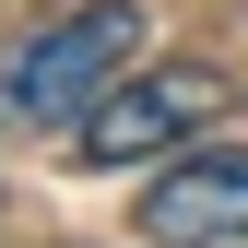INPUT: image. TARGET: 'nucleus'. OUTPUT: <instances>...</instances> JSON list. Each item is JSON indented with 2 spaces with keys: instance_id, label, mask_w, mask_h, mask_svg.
<instances>
[{
  "instance_id": "obj_2",
  "label": "nucleus",
  "mask_w": 248,
  "mask_h": 248,
  "mask_svg": "<svg viewBox=\"0 0 248 248\" xmlns=\"http://www.w3.org/2000/svg\"><path fill=\"white\" fill-rule=\"evenodd\" d=\"M201 118H213V71L166 59V71H142V83L118 71L107 95L83 107V130H71V142H83V166H154V154H177Z\"/></svg>"
},
{
  "instance_id": "obj_1",
  "label": "nucleus",
  "mask_w": 248,
  "mask_h": 248,
  "mask_svg": "<svg viewBox=\"0 0 248 248\" xmlns=\"http://www.w3.org/2000/svg\"><path fill=\"white\" fill-rule=\"evenodd\" d=\"M130 47H142V0H83V12L36 24V36L0 59V107L24 130H83V107L130 71Z\"/></svg>"
},
{
  "instance_id": "obj_3",
  "label": "nucleus",
  "mask_w": 248,
  "mask_h": 248,
  "mask_svg": "<svg viewBox=\"0 0 248 248\" xmlns=\"http://www.w3.org/2000/svg\"><path fill=\"white\" fill-rule=\"evenodd\" d=\"M154 248H248V142H201L142 189Z\"/></svg>"
}]
</instances>
